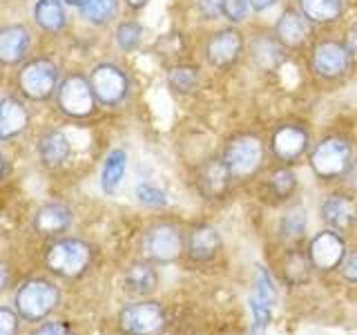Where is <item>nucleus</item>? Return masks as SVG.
I'll return each instance as SVG.
<instances>
[{
	"mask_svg": "<svg viewBox=\"0 0 357 335\" xmlns=\"http://www.w3.org/2000/svg\"><path fill=\"white\" fill-rule=\"evenodd\" d=\"M92 262V248L83 239H59L54 241L45 253V264L59 277L74 279L85 273V268Z\"/></svg>",
	"mask_w": 357,
	"mask_h": 335,
	"instance_id": "1",
	"label": "nucleus"
},
{
	"mask_svg": "<svg viewBox=\"0 0 357 335\" xmlns=\"http://www.w3.org/2000/svg\"><path fill=\"white\" fill-rule=\"evenodd\" d=\"M61 293L52 282H45V279H29L25 282L14 297L16 313L22 320L29 322H38L43 318H47L50 313L59 306Z\"/></svg>",
	"mask_w": 357,
	"mask_h": 335,
	"instance_id": "2",
	"label": "nucleus"
},
{
	"mask_svg": "<svg viewBox=\"0 0 357 335\" xmlns=\"http://www.w3.org/2000/svg\"><path fill=\"white\" fill-rule=\"evenodd\" d=\"M353 165L351 143L342 137H328L319 141L310 152V168L319 179H337Z\"/></svg>",
	"mask_w": 357,
	"mask_h": 335,
	"instance_id": "3",
	"label": "nucleus"
},
{
	"mask_svg": "<svg viewBox=\"0 0 357 335\" xmlns=\"http://www.w3.org/2000/svg\"><path fill=\"white\" fill-rule=\"evenodd\" d=\"M223 161H226L232 179H248L252 177L264 163V143L255 134H239L234 137L226 150H223Z\"/></svg>",
	"mask_w": 357,
	"mask_h": 335,
	"instance_id": "4",
	"label": "nucleus"
},
{
	"mask_svg": "<svg viewBox=\"0 0 357 335\" xmlns=\"http://www.w3.org/2000/svg\"><path fill=\"white\" fill-rule=\"evenodd\" d=\"M59 65L50 59L29 61L18 74L20 92L31 100H45L59 92Z\"/></svg>",
	"mask_w": 357,
	"mask_h": 335,
	"instance_id": "5",
	"label": "nucleus"
},
{
	"mask_svg": "<svg viewBox=\"0 0 357 335\" xmlns=\"http://www.w3.org/2000/svg\"><path fill=\"white\" fill-rule=\"evenodd\" d=\"M56 100H59V107L63 114L72 117V119L89 117L96 105L92 83H89V78H85L81 74H72L65 78V81L59 85Z\"/></svg>",
	"mask_w": 357,
	"mask_h": 335,
	"instance_id": "6",
	"label": "nucleus"
},
{
	"mask_svg": "<svg viewBox=\"0 0 357 335\" xmlns=\"http://www.w3.org/2000/svg\"><path fill=\"white\" fill-rule=\"evenodd\" d=\"M89 83H92L96 100L107 105V107H114V105L123 103L128 92H130L128 74L114 63L96 65L92 70V74H89Z\"/></svg>",
	"mask_w": 357,
	"mask_h": 335,
	"instance_id": "7",
	"label": "nucleus"
},
{
	"mask_svg": "<svg viewBox=\"0 0 357 335\" xmlns=\"http://www.w3.org/2000/svg\"><path fill=\"white\" fill-rule=\"evenodd\" d=\"M119 322L130 335H159L165 329V311L156 302H137L121 311Z\"/></svg>",
	"mask_w": 357,
	"mask_h": 335,
	"instance_id": "8",
	"label": "nucleus"
},
{
	"mask_svg": "<svg viewBox=\"0 0 357 335\" xmlns=\"http://www.w3.org/2000/svg\"><path fill=\"white\" fill-rule=\"evenodd\" d=\"M346 241L337 230H321L310 241L308 257L312 268H317L321 273H331L335 268H340L346 260Z\"/></svg>",
	"mask_w": 357,
	"mask_h": 335,
	"instance_id": "9",
	"label": "nucleus"
},
{
	"mask_svg": "<svg viewBox=\"0 0 357 335\" xmlns=\"http://www.w3.org/2000/svg\"><path fill=\"white\" fill-rule=\"evenodd\" d=\"M145 255L150 257L152 262L159 264H170L178 260L183 253V237L178 228L170 226V223H161V226H154L145 234L143 241Z\"/></svg>",
	"mask_w": 357,
	"mask_h": 335,
	"instance_id": "10",
	"label": "nucleus"
},
{
	"mask_svg": "<svg viewBox=\"0 0 357 335\" xmlns=\"http://www.w3.org/2000/svg\"><path fill=\"white\" fill-rule=\"evenodd\" d=\"M351 61L353 59L349 50H346V45L333 38L319 40L315 47H312V56H310L312 70L321 78H340L342 74L349 72Z\"/></svg>",
	"mask_w": 357,
	"mask_h": 335,
	"instance_id": "11",
	"label": "nucleus"
},
{
	"mask_svg": "<svg viewBox=\"0 0 357 335\" xmlns=\"http://www.w3.org/2000/svg\"><path fill=\"white\" fill-rule=\"evenodd\" d=\"M241 52H243V36H241V31L234 27L215 31L206 43V61L212 67H217V70L237 63Z\"/></svg>",
	"mask_w": 357,
	"mask_h": 335,
	"instance_id": "12",
	"label": "nucleus"
},
{
	"mask_svg": "<svg viewBox=\"0 0 357 335\" xmlns=\"http://www.w3.org/2000/svg\"><path fill=\"white\" fill-rule=\"evenodd\" d=\"M308 148V132L297 123H282L271 137V150L277 161L290 163L299 159Z\"/></svg>",
	"mask_w": 357,
	"mask_h": 335,
	"instance_id": "13",
	"label": "nucleus"
},
{
	"mask_svg": "<svg viewBox=\"0 0 357 335\" xmlns=\"http://www.w3.org/2000/svg\"><path fill=\"white\" fill-rule=\"evenodd\" d=\"M275 36L286 50H299L304 47L310 36V22L299 9H286L275 22Z\"/></svg>",
	"mask_w": 357,
	"mask_h": 335,
	"instance_id": "14",
	"label": "nucleus"
},
{
	"mask_svg": "<svg viewBox=\"0 0 357 335\" xmlns=\"http://www.w3.org/2000/svg\"><path fill=\"white\" fill-rule=\"evenodd\" d=\"M248 54H250L252 65L261 72H275L286 61V47L279 43L277 36H271V34L255 36L248 43Z\"/></svg>",
	"mask_w": 357,
	"mask_h": 335,
	"instance_id": "15",
	"label": "nucleus"
},
{
	"mask_svg": "<svg viewBox=\"0 0 357 335\" xmlns=\"http://www.w3.org/2000/svg\"><path fill=\"white\" fill-rule=\"evenodd\" d=\"M219 248H221V234L210 223H199L185 237L188 257L195 262H210L212 257H217Z\"/></svg>",
	"mask_w": 357,
	"mask_h": 335,
	"instance_id": "16",
	"label": "nucleus"
},
{
	"mask_svg": "<svg viewBox=\"0 0 357 335\" xmlns=\"http://www.w3.org/2000/svg\"><path fill=\"white\" fill-rule=\"evenodd\" d=\"M230 181H232V174L228 170L226 161H223V156L221 159H210L199 168L197 186H199V193L206 195L208 199H217L221 195H226Z\"/></svg>",
	"mask_w": 357,
	"mask_h": 335,
	"instance_id": "17",
	"label": "nucleus"
},
{
	"mask_svg": "<svg viewBox=\"0 0 357 335\" xmlns=\"http://www.w3.org/2000/svg\"><path fill=\"white\" fill-rule=\"evenodd\" d=\"M321 219L328 223L333 230H346L351 228L357 219V204L342 193H335L321 201Z\"/></svg>",
	"mask_w": 357,
	"mask_h": 335,
	"instance_id": "18",
	"label": "nucleus"
},
{
	"mask_svg": "<svg viewBox=\"0 0 357 335\" xmlns=\"http://www.w3.org/2000/svg\"><path fill=\"white\" fill-rule=\"evenodd\" d=\"M29 50V31L22 25H7L0 29V63L16 65Z\"/></svg>",
	"mask_w": 357,
	"mask_h": 335,
	"instance_id": "19",
	"label": "nucleus"
},
{
	"mask_svg": "<svg viewBox=\"0 0 357 335\" xmlns=\"http://www.w3.org/2000/svg\"><path fill=\"white\" fill-rule=\"evenodd\" d=\"M29 126V114L25 105L16 98H3L0 100V141L14 139L25 132Z\"/></svg>",
	"mask_w": 357,
	"mask_h": 335,
	"instance_id": "20",
	"label": "nucleus"
},
{
	"mask_svg": "<svg viewBox=\"0 0 357 335\" xmlns=\"http://www.w3.org/2000/svg\"><path fill=\"white\" fill-rule=\"evenodd\" d=\"M38 154L40 161L50 168H56L65 163L72 154V143L67 139V134L61 130H47L38 141Z\"/></svg>",
	"mask_w": 357,
	"mask_h": 335,
	"instance_id": "21",
	"label": "nucleus"
},
{
	"mask_svg": "<svg viewBox=\"0 0 357 335\" xmlns=\"http://www.w3.org/2000/svg\"><path fill=\"white\" fill-rule=\"evenodd\" d=\"M72 226V210L63 204L43 206L33 217V228L40 234H61Z\"/></svg>",
	"mask_w": 357,
	"mask_h": 335,
	"instance_id": "22",
	"label": "nucleus"
},
{
	"mask_svg": "<svg viewBox=\"0 0 357 335\" xmlns=\"http://www.w3.org/2000/svg\"><path fill=\"white\" fill-rule=\"evenodd\" d=\"M299 11L315 25H328L344 14V0H297Z\"/></svg>",
	"mask_w": 357,
	"mask_h": 335,
	"instance_id": "23",
	"label": "nucleus"
},
{
	"mask_svg": "<svg viewBox=\"0 0 357 335\" xmlns=\"http://www.w3.org/2000/svg\"><path fill=\"white\" fill-rule=\"evenodd\" d=\"M123 284L134 295H148L152 290L159 286V275H156L154 266L148 264V262H137L132 264L128 271H126V277H123Z\"/></svg>",
	"mask_w": 357,
	"mask_h": 335,
	"instance_id": "24",
	"label": "nucleus"
},
{
	"mask_svg": "<svg viewBox=\"0 0 357 335\" xmlns=\"http://www.w3.org/2000/svg\"><path fill=\"white\" fill-rule=\"evenodd\" d=\"M128 170V152L126 150H112L105 156V163H103V170H100V188H103L105 195H114L123 177H126Z\"/></svg>",
	"mask_w": 357,
	"mask_h": 335,
	"instance_id": "25",
	"label": "nucleus"
},
{
	"mask_svg": "<svg viewBox=\"0 0 357 335\" xmlns=\"http://www.w3.org/2000/svg\"><path fill=\"white\" fill-rule=\"evenodd\" d=\"M33 20L45 31H61L65 27V5L63 0H38L33 7Z\"/></svg>",
	"mask_w": 357,
	"mask_h": 335,
	"instance_id": "26",
	"label": "nucleus"
},
{
	"mask_svg": "<svg viewBox=\"0 0 357 335\" xmlns=\"http://www.w3.org/2000/svg\"><path fill=\"white\" fill-rule=\"evenodd\" d=\"M306 226H308V219H306V210L301 206H293L286 215L282 217V223H279V232L282 237L290 244H295L299 239H304L306 234Z\"/></svg>",
	"mask_w": 357,
	"mask_h": 335,
	"instance_id": "27",
	"label": "nucleus"
},
{
	"mask_svg": "<svg viewBox=\"0 0 357 335\" xmlns=\"http://www.w3.org/2000/svg\"><path fill=\"white\" fill-rule=\"evenodd\" d=\"M297 188V174L290 168H279L271 177L266 179V190L268 195L275 197L277 201H284L295 193Z\"/></svg>",
	"mask_w": 357,
	"mask_h": 335,
	"instance_id": "28",
	"label": "nucleus"
},
{
	"mask_svg": "<svg viewBox=\"0 0 357 335\" xmlns=\"http://www.w3.org/2000/svg\"><path fill=\"white\" fill-rule=\"evenodd\" d=\"M310 257L308 253H299V251H293L288 253L286 262H284V277L288 284H306L310 279Z\"/></svg>",
	"mask_w": 357,
	"mask_h": 335,
	"instance_id": "29",
	"label": "nucleus"
},
{
	"mask_svg": "<svg viewBox=\"0 0 357 335\" xmlns=\"http://www.w3.org/2000/svg\"><path fill=\"white\" fill-rule=\"evenodd\" d=\"M167 85L176 94H190L199 87V70L195 65H176L167 72Z\"/></svg>",
	"mask_w": 357,
	"mask_h": 335,
	"instance_id": "30",
	"label": "nucleus"
},
{
	"mask_svg": "<svg viewBox=\"0 0 357 335\" xmlns=\"http://www.w3.org/2000/svg\"><path fill=\"white\" fill-rule=\"evenodd\" d=\"M119 11V0H85L81 16L92 25H105Z\"/></svg>",
	"mask_w": 357,
	"mask_h": 335,
	"instance_id": "31",
	"label": "nucleus"
},
{
	"mask_svg": "<svg viewBox=\"0 0 357 335\" xmlns=\"http://www.w3.org/2000/svg\"><path fill=\"white\" fill-rule=\"evenodd\" d=\"M114 40L119 45V50L134 52L143 40V27L139 25V22H134V20L121 22V25L116 27V31H114Z\"/></svg>",
	"mask_w": 357,
	"mask_h": 335,
	"instance_id": "32",
	"label": "nucleus"
},
{
	"mask_svg": "<svg viewBox=\"0 0 357 335\" xmlns=\"http://www.w3.org/2000/svg\"><path fill=\"white\" fill-rule=\"evenodd\" d=\"M252 297L266 302V304L275 306V299H277V290L273 284V277L268 275V271L264 266H257L255 271V290H252Z\"/></svg>",
	"mask_w": 357,
	"mask_h": 335,
	"instance_id": "33",
	"label": "nucleus"
},
{
	"mask_svg": "<svg viewBox=\"0 0 357 335\" xmlns=\"http://www.w3.org/2000/svg\"><path fill=\"white\" fill-rule=\"evenodd\" d=\"M250 311H252V335H264L273 318V306L250 295Z\"/></svg>",
	"mask_w": 357,
	"mask_h": 335,
	"instance_id": "34",
	"label": "nucleus"
},
{
	"mask_svg": "<svg viewBox=\"0 0 357 335\" xmlns=\"http://www.w3.org/2000/svg\"><path fill=\"white\" fill-rule=\"evenodd\" d=\"M137 199L148 208H165L167 206V195L154 184H139L137 186Z\"/></svg>",
	"mask_w": 357,
	"mask_h": 335,
	"instance_id": "35",
	"label": "nucleus"
},
{
	"mask_svg": "<svg viewBox=\"0 0 357 335\" xmlns=\"http://www.w3.org/2000/svg\"><path fill=\"white\" fill-rule=\"evenodd\" d=\"M250 14L248 0H223V18L230 22H243Z\"/></svg>",
	"mask_w": 357,
	"mask_h": 335,
	"instance_id": "36",
	"label": "nucleus"
},
{
	"mask_svg": "<svg viewBox=\"0 0 357 335\" xmlns=\"http://www.w3.org/2000/svg\"><path fill=\"white\" fill-rule=\"evenodd\" d=\"M18 313L7 306H0V335H16L18 333Z\"/></svg>",
	"mask_w": 357,
	"mask_h": 335,
	"instance_id": "37",
	"label": "nucleus"
},
{
	"mask_svg": "<svg viewBox=\"0 0 357 335\" xmlns=\"http://www.w3.org/2000/svg\"><path fill=\"white\" fill-rule=\"evenodd\" d=\"M197 9L204 20H217L223 16V0H197Z\"/></svg>",
	"mask_w": 357,
	"mask_h": 335,
	"instance_id": "38",
	"label": "nucleus"
},
{
	"mask_svg": "<svg viewBox=\"0 0 357 335\" xmlns=\"http://www.w3.org/2000/svg\"><path fill=\"white\" fill-rule=\"evenodd\" d=\"M31 335H72V329L65 322H47L38 327Z\"/></svg>",
	"mask_w": 357,
	"mask_h": 335,
	"instance_id": "39",
	"label": "nucleus"
},
{
	"mask_svg": "<svg viewBox=\"0 0 357 335\" xmlns=\"http://www.w3.org/2000/svg\"><path fill=\"white\" fill-rule=\"evenodd\" d=\"M342 273H344V279H349V282L357 284V246L346 255V260L342 264Z\"/></svg>",
	"mask_w": 357,
	"mask_h": 335,
	"instance_id": "40",
	"label": "nucleus"
},
{
	"mask_svg": "<svg viewBox=\"0 0 357 335\" xmlns=\"http://www.w3.org/2000/svg\"><path fill=\"white\" fill-rule=\"evenodd\" d=\"M346 50H349V54H351V59L353 61H357V22L355 25L346 31Z\"/></svg>",
	"mask_w": 357,
	"mask_h": 335,
	"instance_id": "41",
	"label": "nucleus"
},
{
	"mask_svg": "<svg viewBox=\"0 0 357 335\" xmlns=\"http://www.w3.org/2000/svg\"><path fill=\"white\" fill-rule=\"evenodd\" d=\"M248 3H250V9H255V11H266L273 5H277V0H248Z\"/></svg>",
	"mask_w": 357,
	"mask_h": 335,
	"instance_id": "42",
	"label": "nucleus"
},
{
	"mask_svg": "<svg viewBox=\"0 0 357 335\" xmlns=\"http://www.w3.org/2000/svg\"><path fill=\"white\" fill-rule=\"evenodd\" d=\"M7 284H9V268L0 262V293L7 288Z\"/></svg>",
	"mask_w": 357,
	"mask_h": 335,
	"instance_id": "43",
	"label": "nucleus"
},
{
	"mask_svg": "<svg viewBox=\"0 0 357 335\" xmlns=\"http://www.w3.org/2000/svg\"><path fill=\"white\" fill-rule=\"evenodd\" d=\"M344 177H349V184H351L353 188H357V163H353V165L349 168V172H346Z\"/></svg>",
	"mask_w": 357,
	"mask_h": 335,
	"instance_id": "44",
	"label": "nucleus"
},
{
	"mask_svg": "<svg viewBox=\"0 0 357 335\" xmlns=\"http://www.w3.org/2000/svg\"><path fill=\"white\" fill-rule=\"evenodd\" d=\"M148 3H150V0H126V5L130 9H143Z\"/></svg>",
	"mask_w": 357,
	"mask_h": 335,
	"instance_id": "45",
	"label": "nucleus"
},
{
	"mask_svg": "<svg viewBox=\"0 0 357 335\" xmlns=\"http://www.w3.org/2000/svg\"><path fill=\"white\" fill-rule=\"evenodd\" d=\"M65 5H70V7H78L81 9L85 5V0H65Z\"/></svg>",
	"mask_w": 357,
	"mask_h": 335,
	"instance_id": "46",
	"label": "nucleus"
},
{
	"mask_svg": "<svg viewBox=\"0 0 357 335\" xmlns=\"http://www.w3.org/2000/svg\"><path fill=\"white\" fill-rule=\"evenodd\" d=\"M5 174V159H3V154H0V179H3Z\"/></svg>",
	"mask_w": 357,
	"mask_h": 335,
	"instance_id": "47",
	"label": "nucleus"
}]
</instances>
